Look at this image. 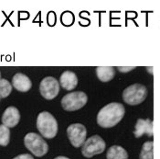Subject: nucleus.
I'll return each mask as SVG.
<instances>
[{
  "mask_svg": "<svg viewBox=\"0 0 160 159\" xmlns=\"http://www.w3.org/2000/svg\"><path fill=\"white\" fill-rule=\"evenodd\" d=\"M125 114L123 104L112 102L102 108L97 115V123L102 128H111L119 123Z\"/></svg>",
  "mask_w": 160,
  "mask_h": 159,
  "instance_id": "1",
  "label": "nucleus"
},
{
  "mask_svg": "<svg viewBox=\"0 0 160 159\" xmlns=\"http://www.w3.org/2000/svg\"><path fill=\"white\" fill-rule=\"evenodd\" d=\"M37 128L41 136L52 139L58 133V123L52 114L48 111H42L38 115Z\"/></svg>",
  "mask_w": 160,
  "mask_h": 159,
  "instance_id": "2",
  "label": "nucleus"
},
{
  "mask_svg": "<svg viewBox=\"0 0 160 159\" xmlns=\"http://www.w3.org/2000/svg\"><path fill=\"white\" fill-rule=\"evenodd\" d=\"M24 145L26 148L37 157L44 156L49 151L47 142L42 136L35 133H28L25 135Z\"/></svg>",
  "mask_w": 160,
  "mask_h": 159,
  "instance_id": "3",
  "label": "nucleus"
},
{
  "mask_svg": "<svg viewBox=\"0 0 160 159\" xmlns=\"http://www.w3.org/2000/svg\"><path fill=\"white\" fill-rule=\"evenodd\" d=\"M148 97V88L141 84H134L126 87L123 92V101L129 105H138Z\"/></svg>",
  "mask_w": 160,
  "mask_h": 159,
  "instance_id": "4",
  "label": "nucleus"
},
{
  "mask_svg": "<svg viewBox=\"0 0 160 159\" xmlns=\"http://www.w3.org/2000/svg\"><path fill=\"white\" fill-rule=\"evenodd\" d=\"M106 144L104 140L99 135H92L86 139L85 143L82 146V154L86 158H92V156L103 153Z\"/></svg>",
  "mask_w": 160,
  "mask_h": 159,
  "instance_id": "5",
  "label": "nucleus"
},
{
  "mask_svg": "<svg viewBox=\"0 0 160 159\" xmlns=\"http://www.w3.org/2000/svg\"><path fill=\"white\" fill-rule=\"evenodd\" d=\"M87 95L84 92L76 91L65 95L62 98V107L67 111H74L82 109L87 103Z\"/></svg>",
  "mask_w": 160,
  "mask_h": 159,
  "instance_id": "6",
  "label": "nucleus"
},
{
  "mask_svg": "<svg viewBox=\"0 0 160 159\" xmlns=\"http://www.w3.org/2000/svg\"><path fill=\"white\" fill-rule=\"evenodd\" d=\"M67 136L70 143L75 148L82 146L86 141L87 130L82 123H73L67 128Z\"/></svg>",
  "mask_w": 160,
  "mask_h": 159,
  "instance_id": "7",
  "label": "nucleus"
},
{
  "mask_svg": "<svg viewBox=\"0 0 160 159\" xmlns=\"http://www.w3.org/2000/svg\"><path fill=\"white\" fill-rule=\"evenodd\" d=\"M39 92L45 99L51 100L56 98L60 92V83L56 78L47 76L39 84Z\"/></svg>",
  "mask_w": 160,
  "mask_h": 159,
  "instance_id": "8",
  "label": "nucleus"
},
{
  "mask_svg": "<svg viewBox=\"0 0 160 159\" xmlns=\"http://www.w3.org/2000/svg\"><path fill=\"white\" fill-rule=\"evenodd\" d=\"M19 120H20L19 110L13 106L7 108L2 115L3 125L7 126L8 128H13V127L17 126L19 123Z\"/></svg>",
  "mask_w": 160,
  "mask_h": 159,
  "instance_id": "9",
  "label": "nucleus"
},
{
  "mask_svg": "<svg viewBox=\"0 0 160 159\" xmlns=\"http://www.w3.org/2000/svg\"><path fill=\"white\" fill-rule=\"evenodd\" d=\"M134 134L136 138H140L144 134H148L149 137H153V122L149 119H138L136 122Z\"/></svg>",
  "mask_w": 160,
  "mask_h": 159,
  "instance_id": "10",
  "label": "nucleus"
},
{
  "mask_svg": "<svg viewBox=\"0 0 160 159\" xmlns=\"http://www.w3.org/2000/svg\"><path fill=\"white\" fill-rule=\"evenodd\" d=\"M12 86L19 92H28L31 88L32 83L26 74L17 73L12 77Z\"/></svg>",
  "mask_w": 160,
  "mask_h": 159,
  "instance_id": "11",
  "label": "nucleus"
},
{
  "mask_svg": "<svg viewBox=\"0 0 160 159\" xmlns=\"http://www.w3.org/2000/svg\"><path fill=\"white\" fill-rule=\"evenodd\" d=\"M78 84L77 75L72 71H64L60 77V85L65 90H72Z\"/></svg>",
  "mask_w": 160,
  "mask_h": 159,
  "instance_id": "12",
  "label": "nucleus"
},
{
  "mask_svg": "<svg viewBox=\"0 0 160 159\" xmlns=\"http://www.w3.org/2000/svg\"><path fill=\"white\" fill-rule=\"evenodd\" d=\"M96 75L102 82H109L115 75V69L112 66L96 67Z\"/></svg>",
  "mask_w": 160,
  "mask_h": 159,
  "instance_id": "13",
  "label": "nucleus"
},
{
  "mask_svg": "<svg viewBox=\"0 0 160 159\" xmlns=\"http://www.w3.org/2000/svg\"><path fill=\"white\" fill-rule=\"evenodd\" d=\"M107 159H128V154L123 147L120 145H112L106 153Z\"/></svg>",
  "mask_w": 160,
  "mask_h": 159,
  "instance_id": "14",
  "label": "nucleus"
},
{
  "mask_svg": "<svg viewBox=\"0 0 160 159\" xmlns=\"http://www.w3.org/2000/svg\"><path fill=\"white\" fill-rule=\"evenodd\" d=\"M139 159H154V142H146L141 149Z\"/></svg>",
  "mask_w": 160,
  "mask_h": 159,
  "instance_id": "15",
  "label": "nucleus"
},
{
  "mask_svg": "<svg viewBox=\"0 0 160 159\" xmlns=\"http://www.w3.org/2000/svg\"><path fill=\"white\" fill-rule=\"evenodd\" d=\"M10 142V131L8 127L5 125H0V145L7 146Z\"/></svg>",
  "mask_w": 160,
  "mask_h": 159,
  "instance_id": "16",
  "label": "nucleus"
},
{
  "mask_svg": "<svg viewBox=\"0 0 160 159\" xmlns=\"http://www.w3.org/2000/svg\"><path fill=\"white\" fill-rule=\"evenodd\" d=\"M12 84L9 83L7 79H0V98H4L8 97L12 91Z\"/></svg>",
  "mask_w": 160,
  "mask_h": 159,
  "instance_id": "17",
  "label": "nucleus"
},
{
  "mask_svg": "<svg viewBox=\"0 0 160 159\" xmlns=\"http://www.w3.org/2000/svg\"><path fill=\"white\" fill-rule=\"evenodd\" d=\"M13 159H34V157L30 154H21L15 156Z\"/></svg>",
  "mask_w": 160,
  "mask_h": 159,
  "instance_id": "18",
  "label": "nucleus"
},
{
  "mask_svg": "<svg viewBox=\"0 0 160 159\" xmlns=\"http://www.w3.org/2000/svg\"><path fill=\"white\" fill-rule=\"evenodd\" d=\"M136 68V66H130V67H122V66H118L117 69L120 71V72H123V73H125V72H129L131 70H134Z\"/></svg>",
  "mask_w": 160,
  "mask_h": 159,
  "instance_id": "19",
  "label": "nucleus"
},
{
  "mask_svg": "<svg viewBox=\"0 0 160 159\" xmlns=\"http://www.w3.org/2000/svg\"><path fill=\"white\" fill-rule=\"evenodd\" d=\"M54 159H70L67 156H56Z\"/></svg>",
  "mask_w": 160,
  "mask_h": 159,
  "instance_id": "20",
  "label": "nucleus"
},
{
  "mask_svg": "<svg viewBox=\"0 0 160 159\" xmlns=\"http://www.w3.org/2000/svg\"><path fill=\"white\" fill-rule=\"evenodd\" d=\"M147 69H148V71H149V72H150L151 74L153 73V72H152V69H153V67H148Z\"/></svg>",
  "mask_w": 160,
  "mask_h": 159,
  "instance_id": "21",
  "label": "nucleus"
},
{
  "mask_svg": "<svg viewBox=\"0 0 160 159\" xmlns=\"http://www.w3.org/2000/svg\"><path fill=\"white\" fill-rule=\"evenodd\" d=\"M0 79H1V73H0Z\"/></svg>",
  "mask_w": 160,
  "mask_h": 159,
  "instance_id": "22",
  "label": "nucleus"
},
{
  "mask_svg": "<svg viewBox=\"0 0 160 159\" xmlns=\"http://www.w3.org/2000/svg\"></svg>",
  "mask_w": 160,
  "mask_h": 159,
  "instance_id": "23",
  "label": "nucleus"
}]
</instances>
